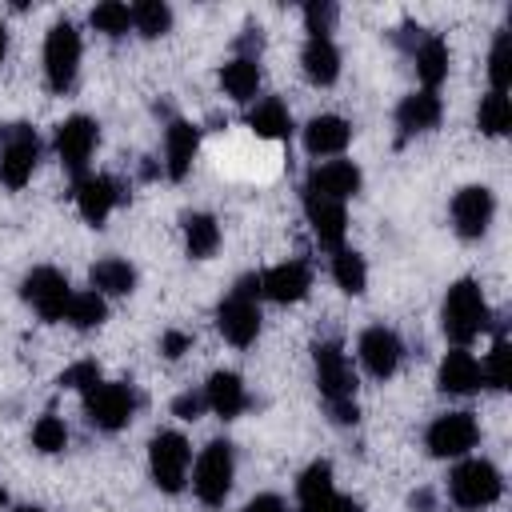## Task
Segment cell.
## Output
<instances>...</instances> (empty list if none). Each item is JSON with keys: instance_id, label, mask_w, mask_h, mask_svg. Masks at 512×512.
Listing matches in <instances>:
<instances>
[{"instance_id": "1", "label": "cell", "mask_w": 512, "mask_h": 512, "mask_svg": "<svg viewBox=\"0 0 512 512\" xmlns=\"http://www.w3.org/2000/svg\"><path fill=\"white\" fill-rule=\"evenodd\" d=\"M316 380H320V392L332 408V416L340 424H356L360 408H356V380H352V368H348V356L340 352V344H316Z\"/></svg>"}, {"instance_id": "2", "label": "cell", "mask_w": 512, "mask_h": 512, "mask_svg": "<svg viewBox=\"0 0 512 512\" xmlns=\"http://www.w3.org/2000/svg\"><path fill=\"white\" fill-rule=\"evenodd\" d=\"M488 328V304L480 296L476 280H456L444 296V332L456 348H464L468 340H476Z\"/></svg>"}, {"instance_id": "3", "label": "cell", "mask_w": 512, "mask_h": 512, "mask_svg": "<svg viewBox=\"0 0 512 512\" xmlns=\"http://www.w3.org/2000/svg\"><path fill=\"white\" fill-rule=\"evenodd\" d=\"M232 468H236L232 444L212 440V444L200 452L196 472H192V488H196V496H200L208 508L224 504V496H228V488H232Z\"/></svg>"}, {"instance_id": "4", "label": "cell", "mask_w": 512, "mask_h": 512, "mask_svg": "<svg viewBox=\"0 0 512 512\" xmlns=\"http://www.w3.org/2000/svg\"><path fill=\"white\" fill-rule=\"evenodd\" d=\"M36 156H40L36 132L28 124H8L4 128V144H0V180L8 188H24L32 180Z\"/></svg>"}, {"instance_id": "5", "label": "cell", "mask_w": 512, "mask_h": 512, "mask_svg": "<svg viewBox=\"0 0 512 512\" xmlns=\"http://www.w3.org/2000/svg\"><path fill=\"white\" fill-rule=\"evenodd\" d=\"M448 488H452V500L460 508H484V504H492L500 496L504 480H500V472L488 460H464L448 476Z\"/></svg>"}, {"instance_id": "6", "label": "cell", "mask_w": 512, "mask_h": 512, "mask_svg": "<svg viewBox=\"0 0 512 512\" xmlns=\"http://www.w3.org/2000/svg\"><path fill=\"white\" fill-rule=\"evenodd\" d=\"M76 64H80V32L68 20H60V24H52V32L44 40V72H48L52 92L72 88Z\"/></svg>"}, {"instance_id": "7", "label": "cell", "mask_w": 512, "mask_h": 512, "mask_svg": "<svg viewBox=\"0 0 512 512\" xmlns=\"http://www.w3.org/2000/svg\"><path fill=\"white\" fill-rule=\"evenodd\" d=\"M188 460H192V448L180 432H160L148 448V464H152V480L156 488L164 492H180L184 488V476H188Z\"/></svg>"}, {"instance_id": "8", "label": "cell", "mask_w": 512, "mask_h": 512, "mask_svg": "<svg viewBox=\"0 0 512 512\" xmlns=\"http://www.w3.org/2000/svg\"><path fill=\"white\" fill-rule=\"evenodd\" d=\"M84 404H88V420L100 428V432H116L132 420V408H136V396L128 384H96L92 392H84Z\"/></svg>"}, {"instance_id": "9", "label": "cell", "mask_w": 512, "mask_h": 512, "mask_svg": "<svg viewBox=\"0 0 512 512\" xmlns=\"http://www.w3.org/2000/svg\"><path fill=\"white\" fill-rule=\"evenodd\" d=\"M20 292H24V300H28L44 320H64V308H68V300H72V288H68V280H64L56 268H32V272L24 276V284H20Z\"/></svg>"}, {"instance_id": "10", "label": "cell", "mask_w": 512, "mask_h": 512, "mask_svg": "<svg viewBox=\"0 0 512 512\" xmlns=\"http://www.w3.org/2000/svg\"><path fill=\"white\" fill-rule=\"evenodd\" d=\"M476 436H480V428L468 412H448L428 428V448H432V456L448 460V456H464L468 448H476Z\"/></svg>"}, {"instance_id": "11", "label": "cell", "mask_w": 512, "mask_h": 512, "mask_svg": "<svg viewBox=\"0 0 512 512\" xmlns=\"http://www.w3.org/2000/svg\"><path fill=\"white\" fill-rule=\"evenodd\" d=\"M216 328L224 332V340L228 344H236V348H244V344H252L256 340V332H260V308H256V300H248V296H228L224 304H220V312H216Z\"/></svg>"}, {"instance_id": "12", "label": "cell", "mask_w": 512, "mask_h": 512, "mask_svg": "<svg viewBox=\"0 0 512 512\" xmlns=\"http://www.w3.org/2000/svg\"><path fill=\"white\" fill-rule=\"evenodd\" d=\"M92 148H96V124H92L88 116H68V120L56 128V152H60L64 168L84 172Z\"/></svg>"}, {"instance_id": "13", "label": "cell", "mask_w": 512, "mask_h": 512, "mask_svg": "<svg viewBox=\"0 0 512 512\" xmlns=\"http://www.w3.org/2000/svg\"><path fill=\"white\" fill-rule=\"evenodd\" d=\"M304 192H316V196H324V200H348V196H356L360 192V168L352 164V160H328V164H320V168H312V176H308V188Z\"/></svg>"}, {"instance_id": "14", "label": "cell", "mask_w": 512, "mask_h": 512, "mask_svg": "<svg viewBox=\"0 0 512 512\" xmlns=\"http://www.w3.org/2000/svg\"><path fill=\"white\" fill-rule=\"evenodd\" d=\"M492 192L488 188H480V184H472V188H460L456 192V200H452V220H456V232L460 236H468V240H476V236H484V228H488V220H492Z\"/></svg>"}, {"instance_id": "15", "label": "cell", "mask_w": 512, "mask_h": 512, "mask_svg": "<svg viewBox=\"0 0 512 512\" xmlns=\"http://www.w3.org/2000/svg\"><path fill=\"white\" fill-rule=\"evenodd\" d=\"M312 288V272L308 264L300 260H288V264H276L260 276V296L276 300V304H292V300H304V292Z\"/></svg>"}, {"instance_id": "16", "label": "cell", "mask_w": 512, "mask_h": 512, "mask_svg": "<svg viewBox=\"0 0 512 512\" xmlns=\"http://www.w3.org/2000/svg\"><path fill=\"white\" fill-rule=\"evenodd\" d=\"M304 212H308V224H312L316 240H320L324 248L340 252V244H344V204L324 200V196H316V192H304Z\"/></svg>"}, {"instance_id": "17", "label": "cell", "mask_w": 512, "mask_h": 512, "mask_svg": "<svg viewBox=\"0 0 512 512\" xmlns=\"http://www.w3.org/2000/svg\"><path fill=\"white\" fill-rule=\"evenodd\" d=\"M116 200H120V188L108 176H80L76 180V208L88 224H104L108 212L116 208Z\"/></svg>"}, {"instance_id": "18", "label": "cell", "mask_w": 512, "mask_h": 512, "mask_svg": "<svg viewBox=\"0 0 512 512\" xmlns=\"http://www.w3.org/2000/svg\"><path fill=\"white\" fill-rule=\"evenodd\" d=\"M360 364H364L376 380L392 376L396 364H400V340H396V332H388V328H368V332L360 336Z\"/></svg>"}, {"instance_id": "19", "label": "cell", "mask_w": 512, "mask_h": 512, "mask_svg": "<svg viewBox=\"0 0 512 512\" xmlns=\"http://www.w3.org/2000/svg\"><path fill=\"white\" fill-rule=\"evenodd\" d=\"M196 148H200V128L188 124V120H172L168 124V136H164V160H168V176L172 180H184L188 176Z\"/></svg>"}, {"instance_id": "20", "label": "cell", "mask_w": 512, "mask_h": 512, "mask_svg": "<svg viewBox=\"0 0 512 512\" xmlns=\"http://www.w3.org/2000/svg\"><path fill=\"white\" fill-rule=\"evenodd\" d=\"M348 140H352V128H348V120H340V116H316V120H308V128H304V148H308L312 156H336V152L348 148Z\"/></svg>"}, {"instance_id": "21", "label": "cell", "mask_w": 512, "mask_h": 512, "mask_svg": "<svg viewBox=\"0 0 512 512\" xmlns=\"http://www.w3.org/2000/svg\"><path fill=\"white\" fill-rule=\"evenodd\" d=\"M440 388L452 392V396L476 392L480 388V364H476V356L464 352V348H452L444 356V364H440Z\"/></svg>"}, {"instance_id": "22", "label": "cell", "mask_w": 512, "mask_h": 512, "mask_svg": "<svg viewBox=\"0 0 512 512\" xmlns=\"http://www.w3.org/2000/svg\"><path fill=\"white\" fill-rule=\"evenodd\" d=\"M204 404H208L216 416H224V420L240 416L244 404H248L240 376H236V372H216V376L208 380V388H204Z\"/></svg>"}, {"instance_id": "23", "label": "cell", "mask_w": 512, "mask_h": 512, "mask_svg": "<svg viewBox=\"0 0 512 512\" xmlns=\"http://www.w3.org/2000/svg\"><path fill=\"white\" fill-rule=\"evenodd\" d=\"M440 96L436 92H412V96H404V104L396 108V124L404 128V132H428V128H436V120H440Z\"/></svg>"}, {"instance_id": "24", "label": "cell", "mask_w": 512, "mask_h": 512, "mask_svg": "<svg viewBox=\"0 0 512 512\" xmlns=\"http://www.w3.org/2000/svg\"><path fill=\"white\" fill-rule=\"evenodd\" d=\"M300 60H304V72H308L312 84H332L336 72H340V52H336V44L328 36H308Z\"/></svg>"}, {"instance_id": "25", "label": "cell", "mask_w": 512, "mask_h": 512, "mask_svg": "<svg viewBox=\"0 0 512 512\" xmlns=\"http://www.w3.org/2000/svg\"><path fill=\"white\" fill-rule=\"evenodd\" d=\"M416 76L424 80V92H432L448 76V44L440 36H420L416 40Z\"/></svg>"}, {"instance_id": "26", "label": "cell", "mask_w": 512, "mask_h": 512, "mask_svg": "<svg viewBox=\"0 0 512 512\" xmlns=\"http://www.w3.org/2000/svg\"><path fill=\"white\" fill-rule=\"evenodd\" d=\"M220 84H224V92H228L232 100H252L256 88H260V68H256V60H252V56L228 60V64L220 68Z\"/></svg>"}, {"instance_id": "27", "label": "cell", "mask_w": 512, "mask_h": 512, "mask_svg": "<svg viewBox=\"0 0 512 512\" xmlns=\"http://www.w3.org/2000/svg\"><path fill=\"white\" fill-rule=\"evenodd\" d=\"M248 128L260 136V140H284L292 132V116L280 100H260L248 116Z\"/></svg>"}, {"instance_id": "28", "label": "cell", "mask_w": 512, "mask_h": 512, "mask_svg": "<svg viewBox=\"0 0 512 512\" xmlns=\"http://www.w3.org/2000/svg\"><path fill=\"white\" fill-rule=\"evenodd\" d=\"M92 288H96V292H108V296H124V292L136 288V272H132L128 260L108 256V260L92 264Z\"/></svg>"}, {"instance_id": "29", "label": "cell", "mask_w": 512, "mask_h": 512, "mask_svg": "<svg viewBox=\"0 0 512 512\" xmlns=\"http://www.w3.org/2000/svg\"><path fill=\"white\" fill-rule=\"evenodd\" d=\"M184 240H188V256L204 260V256H212L220 248V224L208 212H192L184 220Z\"/></svg>"}, {"instance_id": "30", "label": "cell", "mask_w": 512, "mask_h": 512, "mask_svg": "<svg viewBox=\"0 0 512 512\" xmlns=\"http://www.w3.org/2000/svg\"><path fill=\"white\" fill-rule=\"evenodd\" d=\"M104 316H108V304L100 292H72V300L64 308V320L72 328H96V324H104Z\"/></svg>"}, {"instance_id": "31", "label": "cell", "mask_w": 512, "mask_h": 512, "mask_svg": "<svg viewBox=\"0 0 512 512\" xmlns=\"http://www.w3.org/2000/svg\"><path fill=\"white\" fill-rule=\"evenodd\" d=\"M128 12H132V28L140 36H164L172 28V8L164 0H140Z\"/></svg>"}, {"instance_id": "32", "label": "cell", "mask_w": 512, "mask_h": 512, "mask_svg": "<svg viewBox=\"0 0 512 512\" xmlns=\"http://www.w3.org/2000/svg\"><path fill=\"white\" fill-rule=\"evenodd\" d=\"M332 276H336V284L344 288V292H364V284H368V268H364V256H356V252H348V248H340L336 256H332Z\"/></svg>"}, {"instance_id": "33", "label": "cell", "mask_w": 512, "mask_h": 512, "mask_svg": "<svg viewBox=\"0 0 512 512\" xmlns=\"http://www.w3.org/2000/svg\"><path fill=\"white\" fill-rule=\"evenodd\" d=\"M508 128H512V104H508V96L504 92H488L480 100V132L504 136Z\"/></svg>"}, {"instance_id": "34", "label": "cell", "mask_w": 512, "mask_h": 512, "mask_svg": "<svg viewBox=\"0 0 512 512\" xmlns=\"http://www.w3.org/2000/svg\"><path fill=\"white\" fill-rule=\"evenodd\" d=\"M128 24H132V12H128V4H120V0H104V4L92 8V28L104 32V36H124Z\"/></svg>"}, {"instance_id": "35", "label": "cell", "mask_w": 512, "mask_h": 512, "mask_svg": "<svg viewBox=\"0 0 512 512\" xmlns=\"http://www.w3.org/2000/svg\"><path fill=\"white\" fill-rule=\"evenodd\" d=\"M488 76H492V92H504V88H508V80H512V40H508V32H500V36H496V44H492Z\"/></svg>"}, {"instance_id": "36", "label": "cell", "mask_w": 512, "mask_h": 512, "mask_svg": "<svg viewBox=\"0 0 512 512\" xmlns=\"http://www.w3.org/2000/svg\"><path fill=\"white\" fill-rule=\"evenodd\" d=\"M32 444L40 448V452H60L64 444H68V428H64V420L60 416H40L36 424H32Z\"/></svg>"}, {"instance_id": "37", "label": "cell", "mask_w": 512, "mask_h": 512, "mask_svg": "<svg viewBox=\"0 0 512 512\" xmlns=\"http://www.w3.org/2000/svg\"><path fill=\"white\" fill-rule=\"evenodd\" d=\"M324 492H332V468H328L324 460H316V464H308L304 476L296 480V496H300V504H304V500L324 496Z\"/></svg>"}, {"instance_id": "38", "label": "cell", "mask_w": 512, "mask_h": 512, "mask_svg": "<svg viewBox=\"0 0 512 512\" xmlns=\"http://www.w3.org/2000/svg\"><path fill=\"white\" fill-rule=\"evenodd\" d=\"M480 384L488 388H508V344L496 340V348L488 352V364L480 368Z\"/></svg>"}, {"instance_id": "39", "label": "cell", "mask_w": 512, "mask_h": 512, "mask_svg": "<svg viewBox=\"0 0 512 512\" xmlns=\"http://www.w3.org/2000/svg\"><path fill=\"white\" fill-rule=\"evenodd\" d=\"M60 384H64V388H76V392H92V388L100 384V368H96V360H80V364L64 368Z\"/></svg>"}, {"instance_id": "40", "label": "cell", "mask_w": 512, "mask_h": 512, "mask_svg": "<svg viewBox=\"0 0 512 512\" xmlns=\"http://www.w3.org/2000/svg\"><path fill=\"white\" fill-rule=\"evenodd\" d=\"M304 20H308V32H312V36H328L332 24H336V4L312 0V4H304Z\"/></svg>"}, {"instance_id": "41", "label": "cell", "mask_w": 512, "mask_h": 512, "mask_svg": "<svg viewBox=\"0 0 512 512\" xmlns=\"http://www.w3.org/2000/svg\"><path fill=\"white\" fill-rule=\"evenodd\" d=\"M300 512H360V508H356L348 496H336V488H332V492H324V496L304 500Z\"/></svg>"}, {"instance_id": "42", "label": "cell", "mask_w": 512, "mask_h": 512, "mask_svg": "<svg viewBox=\"0 0 512 512\" xmlns=\"http://www.w3.org/2000/svg\"><path fill=\"white\" fill-rule=\"evenodd\" d=\"M172 412H176L180 420H196V416L204 412V392H184V396H176V400H172Z\"/></svg>"}, {"instance_id": "43", "label": "cell", "mask_w": 512, "mask_h": 512, "mask_svg": "<svg viewBox=\"0 0 512 512\" xmlns=\"http://www.w3.org/2000/svg\"><path fill=\"white\" fill-rule=\"evenodd\" d=\"M160 348H164V356H168V360H180V356L192 348V336H184V332H168Z\"/></svg>"}, {"instance_id": "44", "label": "cell", "mask_w": 512, "mask_h": 512, "mask_svg": "<svg viewBox=\"0 0 512 512\" xmlns=\"http://www.w3.org/2000/svg\"><path fill=\"white\" fill-rule=\"evenodd\" d=\"M244 512H288V508H284L276 496H256V500H252Z\"/></svg>"}, {"instance_id": "45", "label": "cell", "mask_w": 512, "mask_h": 512, "mask_svg": "<svg viewBox=\"0 0 512 512\" xmlns=\"http://www.w3.org/2000/svg\"><path fill=\"white\" fill-rule=\"evenodd\" d=\"M4 52H8V32H4V24H0V60H4Z\"/></svg>"}, {"instance_id": "46", "label": "cell", "mask_w": 512, "mask_h": 512, "mask_svg": "<svg viewBox=\"0 0 512 512\" xmlns=\"http://www.w3.org/2000/svg\"><path fill=\"white\" fill-rule=\"evenodd\" d=\"M16 512H40V508H16Z\"/></svg>"}]
</instances>
